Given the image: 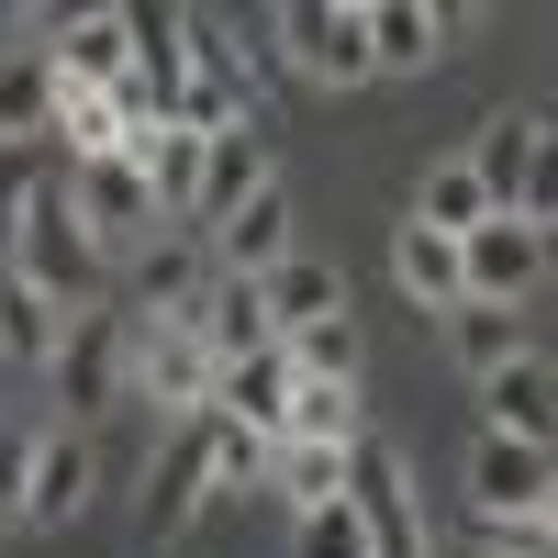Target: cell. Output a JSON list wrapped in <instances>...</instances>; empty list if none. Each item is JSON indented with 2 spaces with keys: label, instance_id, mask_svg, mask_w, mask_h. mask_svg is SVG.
I'll use <instances>...</instances> for the list:
<instances>
[{
  "label": "cell",
  "instance_id": "6da1fadb",
  "mask_svg": "<svg viewBox=\"0 0 558 558\" xmlns=\"http://www.w3.org/2000/svg\"><path fill=\"white\" fill-rule=\"evenodd\" d=\"M101 246L78 235V213H68V179H23V202H12V268L0 279H23V291H45L57 313L78 302H101Z\"/></svg>",
  "mask_w": 558,
  "mask_h": 558
},
{
  "label": "cell",
  "instance_id": "7a4b0ae2",
  "mask_svg": "<svg viewBox=\"0 0 558 558\" xmlns=\"http://www.w3.org/2000/svg\"><path fill=\"white\" fill-rule=\"evenodd\" d=\"M347 514H357V547L368 558H425L436 547L425 536V492H413V470H402L391 436H357L347 447Z\"/></svg>",
  "mask_w": 558,
  "mask_h": 558
},
{
  "label": "cell",
  "instance_id": "3957f363",
  "mask_svg": "<svg viewBox=\"0 0 558 558\" xmlns=\"http://www.w3.org/2000/svg\"><path fill=\"white\" fill-rule=\"evenodd\" d=\"M268 57H291L313 89H357L368 78V12H347V0H279Z\"/></svg>",
  "mask_w": 558,
  "mask_h": 558
},
{
  "label": "cell",
  "instance_id": "277c9868",
  "mask_svg": "<svg viewBox=\"0 0 558 558\" xmlns=\"http://www.w3.org/2000/svg\"><path fill=\"white\" fill-rule=\"evenodd\" d=\"M481 179V202L492 213H514V223H547V123L536 112H492L470 134V157H458Z\"/></svg>",
  "mask_w": 558,
  "mask_h": 558
},
{
  "label": "cell",
  "instance_id": "5b68a950",
  "mask_svg": "<svg viewBox=\"0 0 558 558\" xmlns=\"http://www.w3.org/2000/svg\"><path fill=\"white\" fill-rule=\"evenodd\" d=\"M68 213H78V235L101 246V257H134L146 235H168V223H157V191H146V168H134V146H123V157L68 168Z\"/></svg>",
  "mask_w": 558,
  "mask_h": 558
},
{
  "label": "cell",
  "instance_id": "8992f818",
  "mask_svg": "<svg viewBox=\"0 0 558 558\" xmlns=\"http://www.w3.org/2000/svg\"><path fill=\"white\" fill-rule=\"evenodd\" d=\"M45 380L68 391V425H101V413L123 402V313H112V302H78V313L57 324Z\"/></svg>",
  "mask_w": 558,
  "mask_h": 558
},
{
  "label": "cell",
  "instance_id": "52a82bcc",
  "mask_svg": "<svg viewBox=\"0 0 558 558\" xmlns=\"http://www.w3.org/2000/svg\"><path fill=\"white\" fill-rule=\"evenodd\" d=\"M547 279V223L492 213L458 235V302H492V313H525V291Z\"/></svg>",
  "mask_w": 558,
  "mask_h": 558
},
{
  "label": "cell",
  "instance_id": "ba28073f",
  "mask_svg": "<svg viewBox=\"0 0 558 558\" xmlns=\"http://www.w3.org/2000/svg\"><path fill=\"white\" fill-rule=\"evenodd\" d=\"M123 391H146L168 425H191V413L213 402V357L191 324H123Z\"/></svg>",
  "mask_w": 558,
  "mask_h": 558
},
{
  "label": "cell",
  "instance_id": "9c48e42d",
  "mask_svg": "<svg viewBox=\"0 0 558 558\" xmlns=\"http://www.w3.org/2000/svg\"><path fill=\"white\" fill-rule=\"evenodd\" d=\"M202 502H213V413L168 425V447L146 458V525H157V536H191Z\"/></svg>",
  "mask_w": 558,
  "mask_h": 558
},
{
  "label": "cell",
  "instance_id": "30bf717a",
  "mask_svg": "<svg viewBox=\"0 0 558 558\" xmlns=\"http://www.w3.org/2000/svg\"><path fill=\"white\" fill-rule=\"evenodd\" d=\"M123 268H134V291L112 302L123 324H191V302H202V279H213L202 235H146V246H134Z\"/></svg>",
  "mask_w": 558,
  "mask_h": 558
},
{
  "label": "cell",
  "instance_id": "8fae6325",
  "mask_svg": "<svg viewBox=\"0 0 558 558\" xmlns=\"http://www.w3.org/2000/svg\"><path fill=\"white\" fill-rule=\"evenodd\" d=\"M89 492H101V447H89V425H45L34 436V470H23V525L89 514Z\"/></svg>",
  "mask_w": 558,
  "mask_h": 558
},
{
  "label": "cell",
  "instance_id": "7c38bea8",
  "mask_svg": "<svg viewBox=\"0 0 558 558\" xmlns=\"http://www.w3.org/2000/svg\"><path fill=\"white\" fill-rule=\"evenodd\" d=\"M202 257H213L223 279H268L279 257H291V191H279V179H268V191H246V202L202 235Z\"/></svg>",
  "mask_w": 558,
  "mask_h": 558
},
{
  "label": "cell",
  "instance_id": "4fadbf2b",
  "mask_svg": "<svg viewBox=\"0 0 558 558\" xmlns=\"http://www.w3.org/2000/svg\"><path fill=\"white\" fill-rule=\"evenodd\" d=\"M191 336H202V357L213 368H246V357H268L279 336H268V302H257V279H202V302H191Z\"/></svg>",
  "mask_w": 558,
  "mask_h": 558
},
{
  "label": "cell",
  "instance_id": "5bb4252c",
  "mask_svg": "<svg viewBox=\"0 0 558 558\" xmlns=\"http://www.w3.org/2000/svg\"><path fill=\"white\" fill-rule=\"evenodd\" d=\"M481 413H492L481 436H514V447H547V425H558V368H547V347L502 357L492 380H481Z\"/></svg>",
  "mask_w": 558,
  "mask_h": 558
},
{
  "label": "cell",
  "instance_id": "9a60e30c",
  "mask_svg": "<svg viewBox=\"0 0 558 558\" xmlns=\"http://www.w3.org/2000/svg\"><path fill=\"white\" fill-rule=\"evenodd\" d=\"M291 391H302V380H291V357L268 347V357H246V368H213V402H202V413H213V425H246V436H268V447H279V413H291Z\"/></svg>",
  "mask_w": 558,
  "mask_h": 558
},
{
  "label": "cell",
  "instance_id": "2e32d148",
  "mask_svg": "<svg viewBox=\"0 0 558 558\" xmlns=\"http://www.w3.org/2000/svg\"><path fill=\"white\" fill-rule=\"evenodd\" d=\"M45 68H57V89H112L134 68V12H78L57 45H45Z\"/></svg>",
  "mask_w": 558,
  "mask_h": 558
},
{
  "label": "cell",
  "instance_id": "e0dca14e",
  "mask_svg": "<svg viewBox=\"0 0 558 558\" xmlns=\"http://www.w3.org/2000/svg\"><path fill=\"white\" fill-rule=\"evenodd\" d=\"M134 168H146V191H157V223L191 235V223H202V134H179V123L134 134Z\"/></svg>",
  "mask_w": 558,
  "mask_h": 558
},
{
  "label": "cell",
  "instance_id": "ac0fdd59",
  "mask_svg": "<svg viewBox=\"0 0 558 558\" xmlns=\"http://www.w3.org/2000/svg\"><path fill=\"white\" fill-rule=\"evenodd\" d=\"M458 12H436V0H380L368 12V78H402V68H436L447 57Z\"/></svg>",
  "mask_w": 558,
  "mask_h": 558
},
{
  "label": "cell",
  "instance_id": "d6986e66",
  "mask_svg": "<svg viewBox=\"0 0 558 558\" xmlns=\"http://www.w3.org/2000/svg\"><path fill=\"white\" fill-rule=\"evenodd\" d=\"M470 502H481V514H547V447L481 436L470 447Z\"/></svg>",
  "mask_w": 558,
  "mask_h": 558
},
{
  "label": "cell",
  "instance_id": "ffe728a7",
  "mask_svg": "<svg viewBox=\"0 0 558 558\" xmlns=\"http://www.w3.org/2000/svg\"><path fill=\"white\" fill-rule=\"evenodd\" d=\"M257 302H268V336H302V324H324V313H347V279L324 268V257H279L268 279H257Z\"/></svg>",
  "mask_w": 558,
  "mask_h": 558
},
{
  "label": "cell",
  "instance_id": "44dd1931",
  "mask_svg": "<svg viewBox=\"0 0 558 558\" xmlns=\"http://www.w3.org/2000/svg\"><path fill=\"white\" fill-rule=\"evenodd\" d=\"M246 191H268V146H257V123H235V134H202V223H191V235H213V223L235 213Z\"/></svg>",
  "mask_w": 558,
  "mask_h": 558
},
{
  "label": "cell",
  "instance_id": "7402d4cb",
  "mask_svg": "<svg viewBox=\"0 0 558 558\" xmlns=\"http://www.w3.org/2000/svg\"><path fill=\"white\" fill-rule=\"evenodd\" d=\"M357 436H380V425H368V402L336 391V380H302L291 413H279V447H324V458H347Z\"/></svg>",
  "mask_w": 558,
  "mask_h": 558
},
{
  "label": "cell",
  "instance_id": "603a6c76",
  "mask_svg": "<svg viewBox=\"0 0 558 558\" xmlns=\"http://www.w3.org/2000/svg\"><path fill=\"white\" fill-rule=\"evenodd\" d=\"M436 324H447V357L470 368V380H492L502 357H525V324H514V313H492V302H447Z\"/></svg>",
  "mask_w": 558,
  "mask_h": 558
},
{
  "label": "cell",
  "instance_id": "cb8c5ba5",
  "mask_svg": "<svg viewBox=\"0 0 558 558\" xmlns=\"http://www.w3.org/2000/svg\"><path fill=\"white\" fill-rule=\"evenodd\" d=\"M279 357H291V380H336V391H357V313H324V324H302V336H279Z\"/></svg>",
  "mask_w": 558,
  "mask_h": 558
},
{
  "label": "cell",
  "instance_id": "d4e9b609",
  "mask_svg": "<svg viewBox=\"0 0 558 558\" xmlns=\"http://www.w3.org/2000/svg\"><path fill=\"white\" fill-rule=\"evenodd\" d=\"M391 268H402V291L425 302V313H447V302H458V235H425V223H402V235H391Z\"/></svg>",
  "mask_w": 558,
  "mask_h": 558
},
{
  "label": "cell",
  "instance_id": "484cf974",
  "mask_svg": "<svg viewBox=\"0 0 558 558\" xmlns=\"http://www.w3.org/2000/svg\"><path fill=\"white\" fill-rule=\"evenodd\" d=\"M57 302H45V291H23V279H0V357H12V368H45V357H57Z\"/></svg>",
  "mask_w": 558,
  "mask_h": 558
},
{
  "label": "cell",
  "instance_id": "4316f807",
  "mask_svg": "<svg viewBox=\"0 0 558 558\" xmlns=\"http://www.w3.org/2000/svg\"><path fill=\"white\" fill-rule=\"evenodd\" d=\"M45 123H57V68L12 57L0 68V146H23V134H45Z\"/></svg>",
  "mask_w": 558,
  "mask_h": 558
},
{
  "label": "cell",
  "instance_id": "83f0119b",
  "mask_svg": "<svg viewBox=\"0 0 558 558\" xmlns=\"http://www.w3.org/2000/svg\"><path fill=\"white\" fill-rule=\"evenodd\" d=\"M413 223H425V235H470V223H492V202H481V179L470 168H425V191H413Z\"/></svg>",
  "mask_w": 558,
  "mask_h": 558
},
{
  "label": "cell",
  "instance_id": "f1b7e54d",
  "mask_svg": "<svg viewBox=\"0 0 558 558\" xmlns=\"http://www.w3.org/2000/svg\"><path fill=\"white\" fill-rule=\"evenodd\" d=\"M257 492H279L291 514H313V502L347 492V458H324V447H268V481H257Z\"/></svg>",
  "mask_w": 558,
  "mask_h": 558
},
{
  "label": "cell",
  "instance_id": "f546056e",
  "mask_svg": "<svg viewBox=\"0 0 558 558\" xmlns=\"http://www.w3.org/2000/svg\"><path fill=\"white\" fill-rule=\"evenodd\" d=\"M45 134H68V168L123 157V146H134V134L112 123V101H101V89H57V123H45Z\"/></svg>",
  "mask_w": 558,
  "mask_h": 558
},
{
  "label": "cell",
  "instance_id": "4dcf8cb0",
  "mask_svg": "<svg viewBox=\"0 0 558 558\" xmlns=\"http://www.w3.org/2000/svg\"><path fill=\"white\" fill-rule=\"evenodd\" d=\"M291 547H302V558H368V547H357V514H347V492L313 502V514H291Z\"/></svg>",
  "mask_w": 558,
  "mask_h": 558
},
{
  "label": "cell",
  "instance_id": "1f68e13d",
  "mask_svg": "<svg viewBox=\"0 0 558 558\" xmlns=\"http://www.w3.org/2000/svg\"><path fill=\"white\" fill-rule=\"evenodd\" d=\"M257 481H268V436L213 425V492H257Z\"/></svg>",
  "mask_w": 558,
  "mask_h": 558
},
{
  "label": "cell",
  "instance_id": "d6a6232c",
  "mask_svg": "<svg viewBox=\"0 0 558 558\" xmlns=\"http://www.w3.org/2000/svg\"><path fill=\"white\" fill-rule=\"evenodd\" d=\"M481 558H558L547 514H481Z\"/></svg>",
  "mask_w": 558,
  "mask_h": 558
},
{
  "label": "cell",
  "instance_id": "836d02e7",
  "mask_svg": "<svg viewBox=\"0 0 558 558\" xmlns=\"http://www.w3.org/2000/svg\"><path fill=\"white\" fill-rule=\"evenodd\" d=\"M23 470H34V425H0V525H23Z\"/></svg>",
  "mask_w": 558,
  "mask_h": 558
},
{
  "label": "cell",
  "instance_id": "e575fe53",
  "mask_svg": "<svg viewBox=\"0 0 558 558\" xmlns=\"http://www.w3.org/2000/svg\"><path fill=\"white\" fill-rule=\"evenodd\" d=\"M425 558H447V547H425Z\"/></svg>",
  "mask_w": 558,
  "mask_h": 558
}]
</instances>
